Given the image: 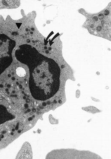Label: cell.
Returning a JSON list of instances; mask_svg holds the SVG:
<instances>
[{"mask_svg":"<svg viewBox=\"0 0 111 159\" xmlns=\"http://www.w3.org/2000/svg\"><path fill=\"white\" fill-rule=\"evenodd\" d=\"M15 46V41L5 34H0V75L12 63Z\"/></svg>","mask_w":111,"mask_h":159,"instance_id":"2","label":"cell"},{"mask_svg":"<svg viewBox=\"0 0 111 159\" xmlns=\"http://www.w3.org/2000/svg\"><path fill=\"white\" fill-rule=\"evenodd\" d=\"M20 2L18 1H0V9L17 8Z\"/></svg>","mask_w":111,"mask_h":159,"instance_id":"3","label":"cell"},{"mask_svg":"<svg viewBox=\"0 0 111 159\" xmlns=\"http://www.w3.org/2000/svg\"><path fill=\"white\" fill-rule=\"evenodd\" d=\"M31 94L39 101L49 99L60 89V69L54 60L39 53L27 65Z\"/></svg>","mask_w":111,"mask_h":159,"instance_id":"1","label":"cell"}]
</instances>
